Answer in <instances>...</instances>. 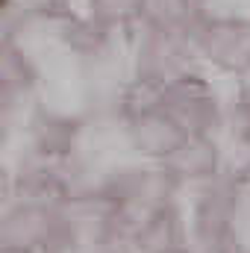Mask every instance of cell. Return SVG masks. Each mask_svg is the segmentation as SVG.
<instances>
[{
	"label": "cell",
	"mask_w": 250,
	"mask_h": 253,
	"mask_svg": "<svg viewBox=\"0 0 250 253\" xmlns=\"http://www.w3.org/2000/svg\"><path fill=\"white\" fill-rule=\"evenodd\" d=\"M162 109L188 135H206V129L215 121V97L197 77L171 80L162 91Z\"/></svg>",
	"instance_id": "6da1fadb"
},
{
	"label": "cell",
	"mask_w": 250,
	"mask_h": 253,
	"mask_svg": "<svg viewBox=\"0 0 250 253\" xmlns=\"http://www.w3.org/2000/svg\"><path fill=\"white\" fill-rule=\"evenodd\" d=\"M197 44L206 59L224 68V71H250V21L242 18H224L212 21L200 36Z\"/></svg>",
	"instance_id": "7a4b0ae2"
},
{
	"label": "cell",
	"mask_w": 250,
	"mask_h": 253,
	"mask_svg": "<svg viewBox=\"0 0 250 253\" xmlns=\"http://www.w3.org/2000/svg\"><path fill=\"white\" fill-rule=\"evenodd\" d=\"M56 209L24 200L15 209L6 212L3 227H0V239L3 245H18V248H36L42 251V245L47 242L53 224H56Z\"/></svg>",
	"instance_id": "3957f363"
},
{
	"label": "cell",
	"mask_w": 250,
	"mask_h": 253,
	"mask_svg": "<svg viewBox=\"0 0 250 253\" xmlns=\"http://www.w3.org/2000/svg\"><path fill=\"white\" fill-rule=\"evenodd\" d=\"M129 132H132V141L141 147V153H147V156H162V159H168V156L188 138V132L162 109V103L153 106V109L135 112Z\"/></svg>",
	"instance_id": "277c9868"
},
{
	"label": "cell",
	"mask_w": 250,
	"mask_h": 253,
	"mask_svg": "<svg viewBox=\"0 0 250 253\" xmlns=\"http://www.w3.org/2000/svg\"><path fill=\"white\" fill-rule=\"evenodd\" d=\"M174 180H203L218 168V150L206 135H188L186 141L165 159Z\"/></svg>",
	"instance_id": "5b68a950"
},
{
	"label": "cell",
	"mask_w": 250,
	"mask_h": 253,
	"mask_svg": "<svg viewBox=\"0 0 250 253\" xmlns=\"http://www.w3.org/2000/svg\"><path fill=\"white\" fill-rule=\"evenodd\" d=\"M132 242H135V248L141 253H165V251H171V248H180V221H177V212L171 206L153 212Z\"/></svg>",
	"instance_id": "8992f818"
},
{
	"label": "cell",
	"mask_w": 250,
	"mask_h": 253,
	"mask_svg": "<svg viewBox=\"0 0 250 253\" xmlns=\"http://www.w3.org/2000/svg\"><path fill=\"white\" fill-rule=\"evenodd\" d=\"M150 0H91L94 21L112 27V24H129L147 12Z\"/></svg>",
	"instance_id": "52a82bcc"
},
{
	"label": "cell",
	"mask_w": 250,
	"mask_h": 253,
	"mask_svg": "<svg viewBox=\"0 0 250 253\" xmlns=\"http://www.w3.org/2000/svg\"><path fill=\"white\" fill-rule=\"evenodd\" d=\"M0 253H39L36 248H18V245H3Z\"/></svg>",
	"instance_id": "ba28073f"
},
{
	"label": "cell",
	"mask_w": 250,
	"mask_h": 253,
	"mask_svg": "<svg viewBox=\"0 0 250 253\" xmlns=\"http://www.w3.org/2000/svg\"><path fill=\"white\" fill-rule=\"evenodd\" d=\"M165 253H191V251H186V248H171V251H165Z\"/></svg>",
	"instance_id": "9c48e42d"
}]
</instances>
